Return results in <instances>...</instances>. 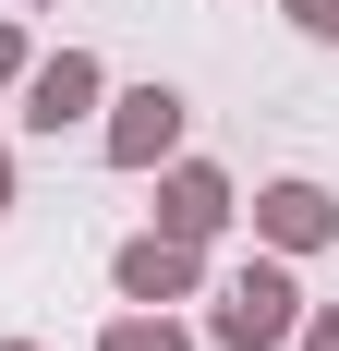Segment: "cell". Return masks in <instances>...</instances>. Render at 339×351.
Returning <instances> with one entry per match:
<instances>
[{"label":"cell","mask_w":339,"mask_h":351,"mask_svg":"<svg viewBox=\"0 0 339 351\" xmlns=\"http://www.w3.org/2000/svg\"><path fill=\"white\" fill-rule=\"evenodd\" d=\"M291 327H303V279H291V254H255V267L218 291L206 339H218V351H279Z\"/></svg>","instance_id":"cell-1"},{"label":"cell","mask_w":339,"mask_h":351,"mask_svg":"<svg viewBox=\"0 0 339 351\" xmlns=\"http://www.w3.org/2000/svg\"><path fill=\"white\" fill-rule=\"evenodd\" d=\"M97 97H109V73L85 61V49H49V61H25V134H73Z\"/></svg>","instance_id":"cell-2"},{"label":"cell","mask_w":339,"mask_h":351,"mask_svg":"<svg viewBox=\"0 0 339 351\" xmlns=\"http://www.w3.org/2000/svg\"><path fill=\"white\" fill-rule=\"evenodd\" d=\"M170 145H182V97H170V85L109 97V134H97V158H109V170H158Z\"/></svg>","instance_id":"cell-3"},{"label":"cell","mask_w":339,"mask_h":351,"mask_svg":"<svg viewBox=\"0 0 339 351\" xmlns=\"http://www.w3.org/2000/svg\"><path fill=\"white\" fill-rule=\"evenodd\" d=\"M109 279H121V303H182V291L206 279V243H182V230H134V243L109 254Z\"/></svg>","instance_id":"cell-4"},{"label":"cell","mask_w":339,"mask_h":351,"mask_svg":"<svg viewBox=\"0 0 339 351\" xmlns=\"http://www.w3.org/2000/svg\"><path fill=\"white\" fill-rule=\"evenodd\" d=\"M255 230H267V254H315V243H339V206H327V182H267Z\"/></svg>","instance_id":"cell-5"},{"label":"cell","mask_w":339,"mask_h":351,"mask_svg":"<svg viewBox=\"0 0 339 351\" xmlns=\"http://www.w3.org/2000/svg\"><path fill=\"white\" fill-rule=\"evenodd\" d=\"M158 230H182V243H218V230H231V182L206 170V158H170V182H158Z\"/></svg>","instance_id":"cell-6"},{"label":"cell","mask_w":339,"mask_h":351,"mask_svg":"<svg viewBox=\"0 0 339 351\" xmlns=\"http://www.w3.org/2000/svg\"><path fill=\"white\" fill-rule=\"evenodd\" d=\"M97 351H194V339L170 327V303H134V315H109V327H97Z\"/></svg>","instance_id":"cell-7"},{"label":"cell","mask_w":339,"mask_h":351,"mask_svg":"<svg viewBox=\"0 0 339 351\" xmlns=\"http://www.w3.org/2000/svg\"><path fill=\"white\" fill-rule=\"evenodd\" d=\"M279 351H339V303H303V327H291Z\"/></svg>","instance_id":"cell-8"},{"label":"cell","mask_w":339,"mask_h":351,"mask_svg":"<svg viewBox=\"0 0 339 351\" xmlns=\"http://www.w3.org/2000/svg\"><path fill=\"white\" fill-rule=\"evenodd\" d=\"M279 12H291L303 36H339V0H279Z\"/></svg>","instance_id":"cell-9"},{"label":"cell","mask_w":339,"mask_h":351,"mask_svg":"<svg viewBox=\"0 0 339 351\" xmlns=\"http://www.w3.org/2000/svg\"><path fill=\"white\" fill-rule=\"evenodd\" d=\"M0 85H25V25H0Z\"/></svg>","instance_id":"cell-10"},{"label":"cell","mask_w":339,"mask_h":351,"mask_svg":"<svg viewBox=\"0 0 339 351\" xmlns=\"http://www.w3.org/2000/svg\"><path fill=\"white\" fill-rule=\"evenodd\" d=\"M0 218H12V158H0Z\"/></svg>","instance_id":"cell-11"},{"label":"cell","mask_w":339,"mask_h":351,"mask_svg":"<svg viewBox=\"0 0 339 351\" xmlns=\"http://www.w3.org/2000/svg\"><path fill=\"white\" fill-rule=\"evenodd\" d=\"M0 351H36V339H0Z\"/></svg>","instance_id":"cell-12"}]
</instances>
